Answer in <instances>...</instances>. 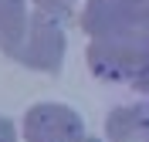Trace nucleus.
Wrapping results in <instances>:
<instances>
[{
	"instance_id": "obj_1",
	"label": "nucleus",
	"mask_w": 149,
	"mask_h": 142,
	"mask_svg": "<svg viewBox=\"0 0 149 142\" xmlns=\"http://www.w3.org/2000/svg\"><path fill=\"white\" fill-rule=\"evenodd\" d=\"M81 27L92 75L149 91V0H88Z\"/></svg>"
},
{
	"instance_id": "obj_8",
	"label": "nucleus",
	"mask_w": 149,
	"mask_h": 142,
	"mask_svg": "<svg viewBox=\"0 0 149 142\" xmlns=\"http://www.w3.org/2000/svg\"><path fill=\"white\" fill-rule=\"evenodd\" d=\"M74 142H98V139H92V135H81V139H74Z\"/></svg>"
},
{
	"instance_id": "obj_6",
	"label": "nucleus",
	"mask_w": 149,
	"mask_h": 142,
	"mask_svg": "<svg viewBox=\"0 0 149 142\" xmlns=\"http://www.w3.org/2000/svg\"><path fill=\"white\" fill-rule=\"evenodd\" d=\"M34 3H37V10H44V14H51V17H65L74 0H34Z\"/></svg>"
},
{
	"instance_id": "obj_5",
	"label": "nucleus",
	"mask_w": 149,
	"mask_h": 142,
	"mask_svg": "<svg viewBox=\"0 0 149 142\" xmlns=\"http://www.w3.org/2000/svg\"><path fill=\"white\" fill-rule=\"evenodd\" d=\"M27 20L31 14L24 0H0V47H3V54L14 57V51L27 34Z\"/></svg>"
},
{
	"instance_id": "obj_2",
	"label": "nucleus",
	"mask_w": 149,
	"mask_h": 142,
	"mask_svg": "<svg viewBox=\"0 0 149 142\" xmlns=\"http://www.w3.org/2000/svg\"><path fill=\"white\" fill-rule=\"evenodd\" d=\"M61 57H65V30H61L58 17L37 10L27 20V34L20 41V47L14 51V61H20L24 68L51 75V71H58Z\"/></svg>"
},
{
	"instance_id": "obj_7",
	"label": "nucleus",
	"mask_w": 149,
	"mask_h": 142,
	"mask_svg": "<svg viewBox=\"0 0 149 142\" xmlns=\"http://www.w3.org/2000/svg\"><path fill=\"white\" fill-rule=\"evenodd\" d=\"M17 135H14V122H7L3 115H0V142H14Z\"/></svg>"
},
{
	"instance_id": "obj_3",
	"label": "nucleus",
	"mask_w": 149,
	"mask_h": 142,
	"mask_svg": "<svg viewBox=\"0 0 149 142\" xmlns=\"http://www.w3.org/2000/svg\"><path fill=\"white\" fill-rule=\"evenodd\" d=\"M85 135V125L68 105H34L24 115V139L27 142H74Z\"/></svg>"
},
{
	"instance_id": "obj_4",
	"label": "nucleus",
	"mask_w": 149,
	"mask_h": 142,
	"mask_svg": "<svg viewBox=\"0 0 149 142\" xmlns=\"http://www.w3.org/2000/svg\"><path fill=\"white\" fill-rule=\"evenodd\" d=\"M109 142H149V105H122L105 122Z\"/></svg>"
}]
</instances>
